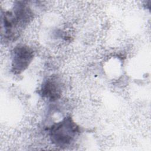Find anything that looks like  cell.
Masks as SVG:
<instances>
[{"label":"cell","instance_id":"6da1fadb","mask_svg":"<svg viewBox=\"0 0 151 151\" xmlns=\"http://www.w3.org/2000/svg\"><path fill=\"white\" fill-rule=\"evenodd\" d=\"M80 130L71 117L67 116L52 124L48 129V135L52 144L56 147L65 148L71 145L78 137Z\"/></svg>","mask_w":151,"mask_h":151},{"label":"cell","instance_id":"7a4b0ae2","mask_svg":"<svg viewBox=\"0 0 151 151\" xmlns=\"http://www.w3.org/2000/svg\"><path fill=\"white\" fill-rule=\"evenodd\" d=\"M34 57L33 50L26 45H18L11 51V71L15 74L24 72Z\"/></svg>","mask_w":151,"mask_h":151},{"label":"cell","instance_id":"3957f363","mask_svg":"<svg viewBox=\"0 0 151 151\" xmlns=\"http://www.w3.org/2000/svg\"><path fill=\"white\" fill-rule=\"evenodd\" d=\"M1 25L5 38L9 41H15L18 38L21 28L12 11H7L2 13Z\"/></svg>","mask_w":151,"mask_h":151},{"label":"cell","instance_id":"277c9868","mask_svg":"<svg viewBox=\"0 0 151 151\" xmlns=\"http://www.w3.org/2000/svg\"><path fill=\"white\" fill-rule=\"evenodd\" d=\"M61 94V83L55 77L48 78L41 87L40 94L50 101H53L59 99Z\"/></svg>","mask_w":151,"mask_h":151},{"label":"cell","instance_id":"5b68a950","mask_svg":"<svg viewBox=\"0 0 151 151\" xmlns=\"http://www.w3.org/2000/svg\"><path fill=\"white\" fill-rule=\"evenodd\" d=\"M14 16L21 28L27 25L33 19V12L24 2H18L14 6Z\"/></svg>","mask_w":151,"mask_h":151}]
</instances>
